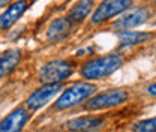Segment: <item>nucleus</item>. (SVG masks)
<instances>
[{"label":"nucleus","mask_w":156,"mask_h":132,"mask_svg":"<svg viewBox=\"0 0 156 132\" xmlns=\"http://www.w3.org/2000/svg\"><path fill=\"white\" fill-rule=\"evenodd\" d=\"M122 65H123V57L117 53H111V54H105V56L96 57V59L86 62L81 66L80 74L83 78H86L89 81L104 80L111 74H114Z\"/></svg>","instance_id":"nucleus-1"},{"label":"nucleus","mask_w":156,"mask_h":132,"mask_svg":"<svg viewBox=\"0 0 156 132\" xmlns=\"http://www.w3.org/2000/svg\"><path fill=\"white\" fill-rule=\"evenodd\" d=\"M96 92V86L89 83V81H80L72 84L71 87H68L63 93L57 98V101L54 102V110L56 111H63V110H69L80 105L81 102L87 101L92 95Z\"/></svg>","instance_id":"nucleus-2"},{"label":"nucleus","mask_w":156,"mask_h":132,"mask_svg":"<svg viewBox=\"0 0 156 132\" xmlns=\"http://www.w3.org/2000/svg\"><path fill=\"white\" fill-rule=\"evenodd\" d=\"M128 98L129 95L125 89H110V90H105L102 93H98L93 98H90L86 104V110L96 111V110H107V108L119 107L125 104Z\"/></svg>","instance_id":"nucleus-3"},{"label":"nucleus","mask_w":156,"mask_h":132,"mask_svg":"<svg viewBox=\"0 0 156 132\" xmlns=\"http://www.w3.org/2000/svg\"><path fill=\"white\" fill-rule=\"evenodd\" d=\"M74 68L66 60H53L45 63L39 71V81L42 84H51V83H62L63 80L69 78Z\"/></svg>","instance_id":"nucleus-4"},{"label":"nucleus","mask_w":156,"mask_h":132,"mask_svg":"<svg viewBox=\"0 0 156 132\" xmlns=\"http://www.w3.org/2000/svg\"><path fill=\"white\" fill-rule=\"evenodd\" d=\"M132 3L134 0H102L92 15V24L98 26L111 20L116 15L123 14L132 6Z\"/></svg>","instance_id":"nucleus-5"},{"label":"nucleus","mask_w":156,"mask_h":132,"mask_svg":"<svg viewBox=\"0 0 156 132\" xmlns=\"http://www.w3.org/2000/svg\"><path fill=\"white\" fill-rule=\"evenodd\" d=\"M152 11L147 6H136V8H129L128 11L123 12V15L113 24V29L116 32H125L131 30L134 27H138L144 24L147 20L150 18Z\"/></svg>","instance_id":"nucleus-6"},{"label":"nucleus","mask_w":156,"mask_h":132,"mask_svg":"<svg viewBox=\"0 0 156 132\" xmlns=\"http://www.w3.org/2000/svg\"><path fill=\"white\" fill-rule=\"evenodd\" d=\"M62 86L60 83H51V84H44L42 87L36 89L26 101V105L29 110H39L41 107L47 105L56 95L60 92Z\"/></svg>","instance_id":"nucleus-7"},{"label":"nucleus","mask_w":156,"mask_h":132,"mask_svg":"<svg viewBox=\"0 0 156 132\" xmlns=\"http://www.w3.org/2000/svg\"><path fill=\"white\" fill-rule=\"evenodd\" d=\"M72 24L68 17H57L47 27V41L50 44H57L71 35Z\"/></svg>","instance_id":"nucleus-8"},{"label":"nucleus","mask_w":156,"mask_h":132,"mask_svg":"<svg viewBox=\"0 0 156 132\" xmlns=\"http://www.w3.org/2000/svg\"><path fill=\"white\" fill-rule=\"evenodd\" d=\"M104 125V119L99 116H84L72 119L65 123V129L69 132H95Z\"/></svg>","instance_id":"nucleus-9"},{"label":"nucleus","mask_w":156,"mask_h":132,"mask_svg":"<svg viewBox=\"0 0 156 132\" xmlns=\"http://www.w3.org/2000/svg\"><path fill=\"white\" fill-rule=\"evenodd\" d=\"M29 120L26 108H15L0 122V132H21Z\"/></svg>","instance_id":"nucleus-10"},{"label":"nucleus","mask_w":156,"mask_h":132,"mask_svg":"<svg viewBox=\"0 0 156 132\" xmlns=\"http://www.w3.org/2000/svg\"><path fill=\"white\" fill-rule=\"evenodd\" d=\"M29 8V0H18L15 3H12L2 15H0V30H8L9 27H12L18 18L26 12V9Z\"/></svg>","instance_id":"nucleus-11"},{"label":"nucleus","mask_w":156,"mask_h":132,"mask_svg":"<svg viewBox=\"0 0 156 132\" xmlns=\"http://www.w3.org/2000/svg\"><path fill=\"white\" fill-rule=\"evenodd\" d=\"M21 60V50L18 48H9L0 54V77L11 74Z\"/></svg>","instance_id":"nucleus-12"},{"label":"nucleus","mask_w":156,"mask_h":132,"mask_svg":"<svg viewBox=\"0 0 156 132\" xmlns=\"http://www.w3.org/2000/svg\"><path fill=\"white\" fill-rule=\"evenodd\" d=\"M95 6V0H78L68 12V18L71 23H83L92 12Z\"/></svg>","instance_id":"nucleus-13"},{"label":"nucleus","mask_w":156,"mask_h":132,"mask_svg":"<svg viewBox=\"0 0 156 132\" xmlns=\"http://www.w3.org/2000/svg\"><path fill=\"white\" fill-rule=\"evenodd\" d=\"M117 38L120 41L122 45L125 47H132L138 44H144L152 38V33H146V32H136V30H125V32H119Z\"/></svg>","instance_id":"nucleus-14"},{"label":"nucleus","mask_w":156,"mask_h":132,"mask_svg":"<svg viewBox=\"0 0 156 132\" xmlns=\"http://www.w3.org/2000/svg\"><path fill=\"white\" fill-rule=\"evenodd\" d=\"M132 131L134 132H156V117L136 122L135 125L132 126Z\"/></svg>","instance_id":"nucleus-15"},{"label":"nucleus","mask_w":156,"mask_h":132,"mask_svg":"<svg viewBox=\"0 0 156 132\" xmlns=\"http://www.w3.org/2000/svg\"><path fill=\"white\" fill-rule=\"evenodd\" d=\"M147 93L150 95V96H156V83L155 84H150L147 87Z\"/></svg>","instance_id":"nucleus-16"},{"label":"nucleus","mask_w":156,"mask_h":132,"mask_svg":"<svg viewBox=\"0 0 156 132\" xmlns=\"http://www.w3.org/2000/svg\"><path fill=\"white\" fill-rule=\"evenodd\" d=\"M9 3H11V0H0V8H3V6H6Z\"/></svg>","instance_id":"nucleus-17"},{"label":"nucleus","mask_w":156,"mask_h":132,"mask_svg":"<svg viewBox=\"0 0 156 132\" xmlns=\"http://www.w3.org/2000/svg\"><path fill=\"white\" fill-rule=\"evenodd\" d=\"M152 3H153V5H155V6H156V0H152Z\"/></svg>","instance_id":"nucleus-18"}]
</instances>
